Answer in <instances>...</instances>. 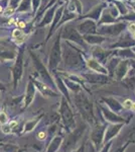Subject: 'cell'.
I'll return each mask as SVG.
<instances>
[{
    "instance_id": "obj_5",
    "label": "cell",
    "mask_w": 135,
    "mask_h": 152,
    "mask_svg": "<svg viewBox=\"0 0 135 152\" xmlns=\"http://www.w3.org/2000/svg\"><path fill=\"white\" fill-rule=\"evenodd\" d=\"M61 37L65 40L75 42V43L83 46V47H86V42L84 41L83 36H81L79 31H77V28L75 26H71V24H67L64 28V31H62V33H61Z\"/></svg>"
},
{
    "instance_id": "obj_37",
    "label": "cell",
    "mask_w": 135,
    "mask_h": 152,
    "mask_svg": "<svg viewBox=\"0 0 135 152\" xmlns=\"http://www.w3.org/2000/svg\"><path fill=\"white\" fill-rule=\"evenodd\" d=\"M58 84L60 85V88H61V90L66 95L68 96V91H67V89L65 88V86H64V84H63V82H62V80H61V78H58Z\"/></svg>"
},
{
    "instance_id": "obj_45",
    "label": "cell",
    "mask_w": 135,
    "mask_h": 152,
    "mask_svg": "<svg viewBox=\"0 0 135 152\" xmlns=\"http://www.w3.org/2000/svg\"><path fill=\"white\" fill-rule=\"evenodd\" d=\"M132 34H133V35H132V36H133V38H134V40H135V31H133V33H132Z\"/></svg>"
},
{
    "instance_id": "obj_1",
    "label": "cell",
    "mask_w": 135,
    "mask_h": 152,
    "mask_svg": "<svg viewBox=\"0 0 135 152\" xmlns=\"http://www.w3.org/2000/svg\"><path fill=\"white\" fill-rule=\"evenodd\" d=\"M63 57L65 60V64L68 67H79L84 63L81 54L67 43L63 47Z\"/></svg>"
},
{
    "instance_id": "obj_20",
    "label": "cell",
    "mask_w": 135,
    "mask_h": 152,
    "mask_svg": "<svg viewBox=\"0 0 135 152\" xmlns=\"http://www.w3.org/2000/svg\"><path fill=\"white\" fill-rule=\"evenodd\" d=\"M93 55H94V58L95 60H97L98 62H103V61L106 60V58L108 57V53L105 52V51H103L101 48H96L94 50V52H93Z\"/></svg>"
},
{
    "instance_id": "obj_40",
    "label": "cell",
    "mask_w": 135,
    "mask_h": 152,
    "mask_svg": "<svg viewBox=\"0 0 135 152\" xmlns=\"http://www.w3.org/2000/svg\"><path fill=\"white\" fill-rule=\"evenodd\" d=\"M17 26H18L19 28H25L26 23H24V21H19V23H17Z\"/></svg>"
},
{
    "instance_id": "obj_23",
    "label": "cell",
    "mask_w": 135,
    "mask_h": 152,
    "mask_svg": "<svg viewBox=\"0 0 135 152\" xmlns=\"http://www.w3.org/2000/svg\"><path fill=\"white\" fill-rule=\"evenodd\" d=\"M31 9V0H21L17 12H27Z\"/></svg>"
},
{
    "instance_id": "obj_24",
    "label": "cell",
    "mask_w": 135,
    "mask_h": 152,
    "mask_svg": "<svg viewBox=\"0 0 135 152\" xmlns=\"http://www.w3.org/2000/svg\"><path fill=\"white\" fill-rule=\"evenodd\" d=\"M111 1L115 4L116 8L118 9L119 14H121V15L125 16L127 13H128V9H127V7L125 6V4L123 3V2L118 1V0H111Z\"/></svg>"
},
{
    "instance_id": "obj_9",
    "label": "cell",
    "mask_w": 135,
    "mask_h": 152,
    "mask_svg": "<svg viewBox=\"0 0 135 152\" xmlns=\"http://www.w3.org/2000/svg\"><path fill=\"white\" fill-rule=\"evenodd\" d=\"M107 4L105 2H102V3L98 4L95 8H93L92 10L88 12L87 14L85 15H82L80 16V18H88V19H92V20H99L100 19V16L102 14V11L105 9Z\"/></svg>"
},
{
    "instance_id": "obj_42",
    "label": "cell",
    "mask_w": 135,
    "mask_h": 152,
    "mask_svg": "<svg viewBox=\"0 0 135 152\" xmlns=\"http://www.w3.org/2000/svg\"><path fill=\"white\" fill-rule=\"evenodd\" d=\"M131 104H132V102H130V100H126V102H125V107H131Z\"/></svg>"
},
{
    "instance_id": "obj_8",
    "label": "cell",
    "mask_w": 135,
    "mask_h": 152,
    "mask_svg": "<svg viewBox=\"0 0 135 152\" xmlns=\"http://www.w3.org/2000/svg\"><path fill=\"white\" fill-rule=\"evenodd\" d=\"M61 114H62L63 120L65 122V125L68 127V128H71V127L74 125V118H73V113L71 111L70 107L68 105V104L66 102V100L64 99L62 102V107H61Z\"/></svg>"
},
{
    "instance_id": "obj_22",
    "label": "cell",
    "mask_w": 135,
    "mask_h": 152,
    "mask_svg": "<svg viewBox=\"0 0 135 152\" xmlns=\"http://www.w3.org/2000/svg\"><path fill=\"white\" fill-rule=\"evenodd\" d=\"M76 18V13L75 12H72V11H69L68 9L66 10L65 12H63V15H62V18H61L60 23L58 24L56 26V28H58V26H61L63 23H65L66 21H69V20H72V19Z\"/></svg>"
},
{
    "instance_id": "obj_13",
    "label": "cell",
    "mask_w": 135,
    "mask_h": 152,
    "mask_svg": "<svg viewBox=\"0 0 135 152\" xmlns=\"http://www.w3.org/2000/svg\"><path fill=\"white\" fill-rule=\"evenodd\" d=\"M84 131H85L84 126H80L79 128L76 129L75 131H74L73 133L69 136V138L67 139V145H66V147H72V146L75 145L76 142L81 138V136H82V134Z\"/></svg>"
},
{
    "instance_id": "obj_44",
    "label": "cell",
    "mask_w": 135,
    "mask_h": 152,
    "mask_svg": "<svg viewBox=\"0 0 135 152\" xmlns=\"http://www.w3.org/2000/svg\"><path fill=\"white\" fill-rule=\"evenodd\" d=\"M76 152H84V147H81V148L78 149V150L76 151Z\"/></svg>"
},
{
    "instance_id": "obj_47",
    "label": "cell",
    "mask_w": 135,
    "mask_h": 152,
    "mask_svg": "<svg viewBox=\"0 0 135 152\" xmlns=\"http://www.w3.org/2000/svg\"><path fill=\"white\" fill-rule=\"evenodd\" d=\"M0 88H3V85H1V84H0Z\"/></svg>"
},
{
    "instance_id": "obj_11",
    "label": "cell",
    "mask_w": 135,
    "mask_h": 152,
    "mask_svg": "<svg viewBox=\"0 0 135 152\" xmlns=\"http://www.w3.org/2000/svg\"><path fill=\"white\" fill-rule=\"evenodd\" d=\"M58 2H56L53 6L50 7V8L46 10L45 16H43V18L40 21V23H38V26H45L50 24L51 21H53V16H55V13L56 11V7H58Z\"/></svg>"
},
{
    "instance_id": "obj_7",
    "label": "cell",
    "mask_w": 135,
    "mask_h": 152,
    "mask_svg": "<svg viewBox=\"0 0 135 152\" xmlns=\"http://www.w3.org/2000/svg\"><path fill=\"white\" fill-rule=\"evenodd\" d=\"M31 54V57H32V60H33V64L35 66L36 70L40 72V74L41 75V77H43V79L45 80L46 83H48L51 86H53V79H51V77L48 74V72L46 71L45 67L43 65V63L40 61V59L35 56V54L33 53H30Z\"/></svg>"
},
{
    "instance_id": "obj_2",
    "label": "cell",
    "mask_w": 135,
    "mask_h": 152,
    "mask_svg": "<svg viewBox=\"0 0 135 152\" xmlns=\"http://www.w3.org/2000/svg\"><path fill=\"white\" fill-rule=\"evenodd\" d=\"M76 104L78 109L83 115V117L90 123H93L95 120L94 112H93V105L88 97L84 94H77L76 95Z\"/></svg>"
},
{
    "instance_id": "obj_19",
    "label": "cell",
    "mask_w": 135,
    "mask_h": 152,
    "mask_svg": "<svg viewBox=\"0 0 135 152\" xmlns=\"http://www.w3.org/2000/svg\"><path fill=\"white\" fill-rule=\"evenodd\" d=\"M106 39L104 37H100V36H95V35H87L84 36V41L87 42L88 44L91 45H99V44L103 43Z\"/></svg>"
},
{
    "instance_id": "obj_10",
    "label": "cell",
    "mask_w": 135,
    "mask_h": 152,
    "mask_svg": "<svg viewBox=\"0 0 135 152\" xmlns=\"http://www.w3.org/2000/svg\"><path fill=\"white\" fill-rule=\"evenodd\" d=\"M135 46V40L131 38V36L129 34H125L123 35L121 39H119V41L116 44L111 46V48H123L127 49L128 47H133Z\"/></svg>"
},
{
    "instance_id": "obj_15",
    "label": "cell",
    "mask_w": 135,
    "mask_h": 152,
    "mask_svg": "<svg viewBox=\"0 0 135 152\" xmlns=\"http://www.w3.org/2000/svg\"><path fill=\"white\" fill-rule=\"evenodd\" d=\"M63 12H64V5L62 7H60V8L56 11L55 16H53V21H51V26L50 28V33H48V39H46V40H48V39H50V37L51 36V34L53 33V31L56 29V26H58V23H60V20H61V18H62Z\"/></svg>"
},
{
    "instance_id": "obj_26",
    "label": "cell",
    "mask_w": 135,
    "mask_h": 152,
    "mask_svg": "<svg viewBox=\"0 0 135 152\" xmlns=\"http://www.w3.org/2000/svg\"><path fill=\"white\" fill-rule=\"evenodd\" d=\"M103 113H104L106 119L108 120V121H110V122H122V121H123V119H122V118L116 116V115L113 114L112 112L108 111V110L103 109Z\"/></svg>"
},
{
    "instance_id": "obj_14",
    "label": "cell",
    "mask_w": 135,
    "mask_h": 152,
    "mask_svg": "<svg viewBox=\"0 0 135 152\" xmlns=\"http://www.w3.org/2000/svg\"><path fill=\"white\" fill-rule=\"evenodd\" d=\"M117 21V19L111 14L109 8L104 9L102 11L101 18L99 19V23H98V26H104V24H110V23H115Z\"/></svg>"
},
{
    "instance_id": "obj_32",
    "label": "cell",
    "mask_w": 135,
    "mask_h": 152,
    "mask_svg": "<svg viewBox=\"0 0 135 152\" xmlns=\"http://www.w3.org/2000/svg\"><path fill=\"white\" fill-rule=\"evenodd\" d=\"M123 84L128 88H135V77H129L123 81Z\"/></svg>"
},
{
    "instance_id": "obj_21",
    "label": "cell",
    "mask_w": 135,
    "mask_h": 152,
    "mask_svg": "<svg viewBox=\"0 0 135 152\" xmlns=\"http://www.w3.org/2000/svg\"><path fill=\"white\" fill-rule=\"evenodd\" d=\"M88 66H89V68H91L92 70L97 71V72L106 73L105 68H103L102 66L100 65V63L98 62L97 60H95V59H90V60L88 61Z\"/></svg>"
},
{
    "instance_id": "obj_30",
    "label": "cell",
    "mask_w": 135,
    "mask_h": 152,
    "mask_svg": "<svg viewBox=\"0 0 135 152\" xmlns=\"http://www.w3.org/2000/svg\"><path fill=\"white\" fill-rule=\"evenodd\" d=\"M61 142H62V139L58 138V137H56V138H55L53 140V142H51L50 148H48V152H55L56 150V148H58V146H60Z\"/></svg>"
},
{
    "instance_id": "obj_16",
    "label": "cell",
    "mask_w": 135,
    "mask_h": 152,
    "mask_svg": "<svg viewBox=\"0 0 135 152\" xmlns=\"http://www.w3.org/2000/svg\"><path fill=\"white\" fill-rule=\"evenodd\" d=\"M128 61H122L120 64L117 66L116 70H115V75H116V78L118 80H121L122 78L124 77V75L127 73V70H128Z\"/></svg>"
},
{
    "instance_id": "obj_6",
    "label": "cell",
    "mask_w": 135,
    "mask_h": 152,
    "mask_svg": "<svg viewBox=\"0 0 135 152\" xmlns=\"http://www.w3.org/2000/svg\"><path fill=\"white\" fill-rule=\"evenodd\" d=\"M77 31H79L81 36L87 35H95L97 34V24L92 19H86L85 21H82L77 26Z\"/></svg>"
},
{
    "instance_id": "obj_41",
    "label": "cell",
    "mask_w": 135,
    "mask_h": 152,
    "mask_svg": "<svg viewBox=\"0 0 135 152\" xmlns=\"http://www.w3.org/2000/svg\"><path fill=\"white\" fill-rule=\"evenodd\" d=\"M129 29H130V31H132V33H133V31H135V23H131L129 26Z\"/></svg>"
},
{
    "instance_id": "obj_38",
    "label": "cell",
    "mask_w": 135,
    "mask_h": 152,
    "mask_svg": "<svg viewBox=\"0 0 135 152\" xmlns=\"http://www.w3.org/2000/svg\"><path fill=\"white\" fill-rule=\"evenodd\" d=\"M6 120H7L6 115L4 114V113H1V114H0V123H5Z\"/></svg>"
},
{
    "instance_id": "obj_39",
    "label": "cell",
    "mask_w": 135,
    "mask_h": 152,
    "mask_svg": "<svg viewBox=\"0 0 135 152\" xmlns=\"http://www.w3.org/2000/svg\"><path fill=\"white\" fill-rule=\"evenodd\" d=\"M2 131H3L4 133H6V134L10 133V127H7V126L3 127V128H2Z\"/></svg>"
},
{
    "instance_id": "obj_25",
    "label": "cell",
    "mask_w": 135,
    "mask_h": 152,
    "mask_svg": "<svg viewBox=\"0 0 135 152\" xmlns=\"http://www.w3.org/2000/svg\"><path fill=\"white\" fill-rule=\"evenodd\" d=\"M116 54H118L119 57L122 58H132L135 59V54L131 49H123V50H117Z\"/></svg>"
},
{
    "instance_id": "obj_29",
    "label": "cell",
    "mask_w": 135,
    "mask_h": 152,
    "mask_svg": "<svg viewBox=\"0 0 135 152\" xmlns=\"http://www.w3.org/2000/svg\"><path fill=\"white\" fill-rule=\"evenodd\" d=\"M33 95H34V87H33V84L31 82H29L28 83V87H27V96H26V99H25L26 105H28L29 102H30L31 100H32Z\"/></svg>"
},
{
    "instance_id": "obj_36",
    "label": "cell",
    "mask_w": 135,
    "mask_h": 152,
    "mask_svg": "<svg viewBox=\"0 0 135 152\" xmlns=\"http://www.w3.org/2000/svg\"><path fill=\"white\" fill-rule=\"evenodd\" d=\"M14 11H15V9H13V8H11V7L7 6L6 9L3 12V14H4V16H9V15H12Z\"/></svg>"
},
{
    "instance_id": "obj_43",
    "label": "cell",
    "mask_w": 135,
    "mask_h": 152,
    "mask_svg": "<svg viewBox=\"0 0 135 152\" xmlns=\"http://www.w3.org/2000/svg\"><path fill=\"white\" fill-rule=\"evenodd\" d=\"M38 138H40V139H45V133H40V134H38Z\"/></svg>"
},
{
    "instance_id": "obj_18",
    "label": "cell",
    "mask_w": 135,
    "mask_h": 152,
    "mask_svg": "<svg viewBox=\"0 0 135 152\" xmlns=\"http://www.w3.org/2000/svg\"><path fill=\"white\" fill-rule=\"evenodd\" d=\"M85 77L93 83H106L108 82V77L103 74H86Z\"/></svg>"
},
{
    "instance_id": "obj_28",
    "label": "cell",
    "mask_w": 135,
    "mask_h": 152,
    "mask_svg": "<svg viewBox=\"0 0 135 152\" xmlns=\"http://www.w3.org/2000/svg\"><path fill=\"white\" fill-rule=\"evenodd\" d=\"M105 102H107V104L110 107H112V110H114L115 112H118L121 110V105L119 104V102L114 99H105Z\"/></svg>"
},
{
    "instance_id": "obj_12",
    "label": "cell",
    "mask_w": 135,
    "mask_h": 152,
    "mask_svg": "<svg viewBox=\"0 0 135 152\" xmlns=\"http://www.w3.org/2000/svg\"><path fill=\"white\" fill-rule=\"evenodd\" d=\"M22 70H23V63H22V52L18 54L16 63L13 67V78H14V83H16L20 79L21 75H22Z\"/></svg>"
},
{
    "instance_id": "obj_4",
    "label": "cell",
    "mask_w": 135,
    "mask_h": 152,
    "mask_svg": "<svg viewBox=\"0 0 135 152\" xmlns=\"http://www.w3.org/2000/svg\"><path fill=\"white\" fill-rule=\"evenodd\" d=\"M61 33H58L56 38V41L53 45V48L50 53V68L51 69H56L58 66V63L61 61V57H62V51H61Z\"/></svg>"
},
{
    "instance_id": "obj_3",
    "label": "cell",
    "mask_w": 135,
    "mask_h": 152,
    "mask_svg": "<svg viewBox=\"0 0 135 152\" xmlns=\"http://www.w3.org/2000/svg\"><path fill=\"white\" fill-rule=\"evenodd\" d=\"M126 23H118L113 24H104V26H99L97 28V34L104 35L108 37H116L123 33L124 29L126 28Z\"/></svg>"
},
{
    "instance_id": "obj_31",
    "label": "cell",
    "mask_w": 135,
    "mask_h": 152,
    "mask_svg": "<svg viewBox=\"0 0 135 152\" xmlns=\"http://www.w3.org/2000/svg\"><path fill=\"white\" fill-rule=\"evenodd\" d=\"M119 59L117 58H112L111 60L109 61V63H107V68L108 70L110 71V73H113V71H115V67L118 64Z\"/></svg>"
},
{
    "instance_id": "obj_27",
    "label": "cell",
    "mask_w": 135,
    "mask_h": 152,
    "mask_svg": "<svg viewBox=\"0 0 135 152\" xmlns=\"http://www.w3.org/2000/svg\"><path fill=\"white\" fill-rule=\"evenodd\" d=\"M121 128V125H118V126H111L107 129V132H106V141L107 140H110L113 136H115L118 131Z\"/></svg>"
},
{
    "instance_id": "obj_34",
    "label": "cell",
    "mask_w": 135,
    "mask_h": 152,
    "mask_svg": "<svg viewBox=\"0 0 135 152\" xmlns=\"http://www.w3.org/2000/svg\"><path fill=\"white\" fill-rule=\"evenodd\" d=\"M21 0H9V7H11V8L13 9H16L18 8L19 6V2H20Z\"/></svg>"
},
{
    "instance_id": "obj_33",
    "label": "cell",
    "mask_w": 135,
    "mask_h": 152,
    "mask_svg": "<svg viewBox=\"0 0 135 152\" xmlns=\"http://www.w3.org/2000/svg\"><path fill=\"white\" fill-rule=\"evenodd\" d=\"M31 2H32V6H31V9H32L33 13H35V12L38 10V8H40V3H41V0H31Z\"/></svg>"
},
{
    "instance_id": "obj_17",
    "label": "cell",
    "mask_w": 135,
    "mask_h": 152,
    "mask_svg": "<svg viewBox=\"0 0 135 152\" xmlns=\"http://www.w3.org/2000/svg\"><path fill=\"white\" fill-rule=\"evenodd\" d=\"M104 130H105V127H98V128L95 129L94 132L92 133L91 138H92V141L94 142V144L97 147L101 144L103 134H104Z\"/></svg>"
},
{
    "instance_id": "obj_35",
    "label": "cell",
    "mask_w": 135,
    "mask_h": 152,
    "mask_svg": "<svg viewBox=\"0 0 135 152\" xmlns=\"http://www.w3.org/2000/svg\"><path fill=\"white\" fill-rule=\"evenodd\" d=\"M122 19H124V20H130V21H135V13H127L126 15L123 16Z\"/></svg>"
},
{
    "instance_id": "obj_46",
    "label": "cell",
    "mask_w": 135,
    "mask_h": 152,
    "mask_svg": "<svg viewBox=\"0 0 135 152\" xmlns=\"http://www.w3.org/2000/svg\"><path fill=\"white\" fill-rule=\"evenodd\" d=\"M132 51H133V52L135 53V47H134V48H132Z\"/></svg>"
}]
</instances>
